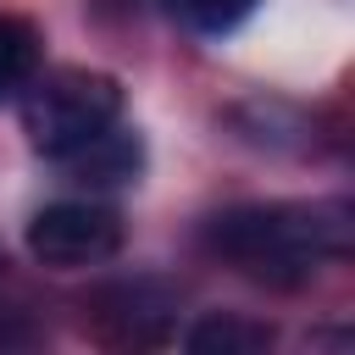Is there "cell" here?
Returning a JSON list of instances; mask_svg holds the SVG:
<instances>
[{
	"instance_id": "cell-7",
	"label": "cell",
	"mask_w": 355,
	"mask_h": 355,
	"mask_svg": "<svg viewBox=\"0 0 355 355\" xmlns=\"http://www.w3.org/2000/svg\"><path fill=\"white\" fill-rule=\"evenodd\" d=\"M39 28L17 11H0V100L28 89V78L39 72Z\"/></svg>"
},
{
	"instance_id": "cell-4",
	"label": "cell",
	"mask_w": 355,
	"mask_h": 355,
	"mask_svg": "<svg viewBox=\"0 0 355 355\" xmlns=\"http://www.w3.org/2000/svg\"><path fill=\"white\" fill-rule=\"evenodd\" d=\"M172 311H178L172 294H166L161 283H150V277L116 283V288L100 294V322H105L116 338H128V344H161L166 327H172Z\"/></svg>"
},
{
	"instance_id": "cell-1",
	"label": "cell",
	"mask_w": 355,
	"mask_h": 355,
	"mask_svg": "<svg viewBox=\"0 0 355 355\" xmlns=\"http://www.w3.org/2000/svg\"><path fill=\"white\" fill-rule=\"evenodd\" d=\"M200 244L266 288H300L355 244V211L344 200H255L205 216Z\"/></svg>"
},
{
	"instance_id": "cell-5",
	"label": "cell",
	"mask_w": 355,
	"mask_h": 355,
	"mask_svg": "<svg viewBox=\"0 0 355 355\" xmlns=\"http://www.w3.org/2000/svg\"><path fill=\"white\" fill-rule=\"evenodd\" d=\"M72 172V183H89V189H116V183H133L139 166H144V144L133 128H105L100 139H89L83 150H72L67 161H55Z\"/></svg>"
},
{
	"instance_id": "cell-2",
	"label": "cell",
	"mask_w": 355,
	"mask_h": 355,
	"mask_svg": "<svg viewBox=\"0 0 355 355\" xmlns=\"http://www.w3.org/2000/svg\"><path fill=\"white\" fill-rule=\"evenodd\" d=\"M122 122V83L94 67L33 72L22 89V133L44 161H67L89 139Z\"/></svg>"
},
{
	"instance_id": "cell-8",
	"label": "cell",
	"mask_w": 355,
	"mask_h": 355,
	"mask_svg": "<svg viewBox=\"0 0 355 355\" xmlns=\"http://www.w3.org/2000/svg\"><path fill=\"white\" fill-rule=\"evenodd\" d=\"M255 6H261V0H161V11H166L172 22H183L189 33H205V39L233 33Z\"/></svg>"
},
{
	"instance_id": "cell-3",
	"label": "cell",
	"mask_w": 355,
	"mask_h": 355,
	"mask_svg": "<svg viewBox=\"0 0 355 355\" xmlns=\"http://www.w3.org/2000/svg\"><path fill=\"white\" fill-rule=\"evenodd\" d=\"M122 250V216L100 200H55L28 222V255L50 272H83Z\"/></svg>"
},
{
	"instance_id": "cell-6",
	"label": "cell",
	"mask_w": 355,
	"mask_h": 355,
	"mask_svg": "<svg viewBox=\"0 0 355 355\" xmlns=\"http://www.w3.org/2000/svg\"><path fill=\"white\" fill-rule=\"evenodd\" d=\"M194 355H261L272 344V327L266 322H250V316H233V311H211L189 327L183 338Z\"/></svg>"
}]
</instances>
